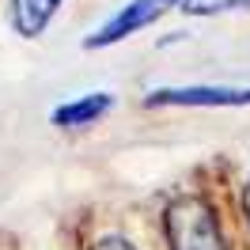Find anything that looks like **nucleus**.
Returning <instances> with one entry per match:
<instances>
[{"instance_id": "nucleus-1", "label": "nucleus", "mask_w": 250, "mask_h": 250, "mask_svg": "<svg viewBox=\"0 0 250 250\" xmlns=\"http://www.w3.org/2000/svg\"><path fill=\"white\" fill-rule=\"evenodd\" d=\"M163 231H167L171 250H228L216 208L197 193H182V197H174L167 205Z\"/></svg>"}, {"instance_id": "nucleus-2", "label": "nucleus", "mask_w": 250, "mask_h": 250, "mask_svg": "<svg viewBox=\"0 0 250 250\" xmlns=\"http://www.w3.org/2000/svg\"><path fill=\"white\" fill-rule=\"evenodd\" d=\"M171 4L178 0H133V4H125L122 12H114V16L91 34V38H83V49H103V46H114V42H122L129 34L144 31V27H152Z\"/></svg>"}, {"instance_id": "nucleus-3", "label": "nucleus", "mask_w": 250, "mask_h": 250, "mask_svg": "<svg viewBox=\"0 0 250 250\" xmlns=\"http://www.w3.org/2000/svg\"><path fill=\"white\" fill-rule=\"evenodd\" d=\"M148 106H250V87H159L144 99Z\"/></svg>"}, {"instance_id": "nucleus-4", "label": "nucleus", "mask_w": 250, "mask_h": 250, "mask_svg": "<svg viewBox=\"0 0 250 250\" xmlns=\"http://www.w3.org/2000/svg\"><path fill=\"white\" fill-rule=\"evenodd\" d=\"M110 106H114V95L110 91L80 95V99H72V103L53 110V125H61V129H83V125H95Z\"/></svg>"}, {"instance_id": "nucleus-5", "label": "nucleus", "mask_w": 250, "mask_h": 250, "mask_svg": "<svg viewBox=\"0 0 250 250\" xmlns=\"http://www.w3.org/2000/svg\"><path fill=\"white\" fill-rule=\"evenodd\" d=\"M61 0H12V27L23 38H38L49 27V19L57 16Z\"/></svg>"}, {"instance_id": "nucleus-6", "label": "nucleus", "mask_w": 250, "mask_h": 250, "mask_svg": "<svg viewBox=\"0 0 250 250\" xmlns=\"http://www.w3.org/2000/svg\"><path fill=\"white\" fill-rule=\"evenodd\" d=\"M178 8L189 16H220V12H243L250 0H178Z\"/></svg>"}, {"instance_id": "nucleus-7", "label": "nucleus", "mask_w": 250, "mask_h": 250, "mask_svg": "<svg viewBox=\"0 0 250 250\" xmlns=\"http://www.w3.org/2000/svg\"><path fill=\"white\" fill-rule=\"evenodd\" d=\"M91 250H137V247H133L125 235H103V239H99Z\"/></svg>"}, {"instance_id": "nucleus-8", "label": "nucleus", "mask_w": 250, "mask_h": 250, "mask_svg": "<svg viewBox=\"0 0 250 250\" xmlns=\"http://www.w3.org/2000/svg\"><path fill=\"white\" fill-rule=\"evenodd\" d=\"M243 212H247V220H250V174H247V186H243Z\"/></svg>"}]
</instances>
